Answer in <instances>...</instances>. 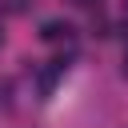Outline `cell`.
<instances>
[{
  "label": "cell",
  "mask_w": 128,
  "mask_h": 128,
  "mask_svg": "<svg viewBox=\"0 0 128 128\" xmlns=\"http://www.w3.org/2000/svg\"><path fill=\"white\" fill-rule=\"evenodd\" d=\"M40 36H44L48 44H56V40H72V24H68V20H48V24L40 28Z\"/></svg>",
  "instance_id": "cell-1"
},
{
  "label": "cell",
  "mask_w": 128,
  "mask_h": 128,
  "mask_svg": "<svg viewBox=\"0 0 128 128\" xmlns=\"http://www.w3.org/2000/svg\"><path fill=\"white\" fill-rule=\"evenodd\" d=\"M76 4H96V0H76Z\"/></svg>",
  "instance_id": "cell-2"
},
{
  "label": "cell",
  "mask_w": 128,
  "mask_h": 128,
  "mask_svg": "<svg viewBox=\"0 0 128 128\" xmlns=\"http://www.w3.org/2000/svg\"><path fill=\"white\" fill-rule=\"evenodd\" d=\"M124 72H128V60H124Z\"/></svg>",
  "instance_id": "cell-3"
}]
</instances>
